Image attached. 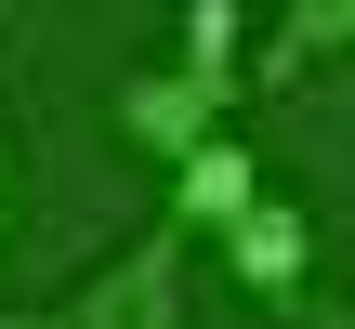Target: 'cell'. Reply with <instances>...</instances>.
Here are the masks:
<instances>
[{
	"instance_id": "2",
	"label": "cell",
	"mask_w": 355,
	"mask_h": 329,
	"mask_svg": "<svg viewBox=\"0 0 355 329\" xmlns=\"http://www.w3.org/2000/svg\"><path fill=\"white\" fill-rule=\"evenodd\" d=\"M184 251H198V224H145L132 251H105L66 303H40V317H0V329H184Z\"/></svg>"
},
{
	"instance_id": "5",
	"label": "cell",
	"mask_w": 355,
	"mask_h": 329,
	"mask_svg": "<svg viewBox=\"0 0 355 329\" xmlns=\"http://www.w3.org/2000/svg\"><path fill=\"white\" fill-rule=\"evenodd\" d=\"M343 53H355V0H277L263 92H290V79H316V66H343Z\"/></svg>"
},
{
	"instance_id": "1",
	"label": "cell",
	"mask_w": 355,
	"mask_h": 329,
	"mask_svg": "<svg viewBox=\"0 0 355 329\" xmlns=\"http://www.w3.org/2000/svg\"><path fill=\"white\" fill-rule=\"evenodd\" d=\"M224 106H237V0H184V66L119 79V132L145 158H184L224 132Z\"/></svg>"
},
{
	"instance_id": "6",
	"label": "cell",
	"mask_w": 355,
	"mask_h": 329,
	"mask_svg": "<svg viewBox=\"0 0 355 329\" xmlns=\"http://www.w3.org/2000/svg\"><path fill=\"white\" fill-rule=\"evenodd\" d=\"M303 329H355V303H303Z\"/></svg>"
},
{
	"instance_id": "7",
	"label": "cell",
	"mask_w": 355,
	"mask_h": 329,
	"mask_svg": "<svg viewBox=\"0 0 355 329\" xmlns=\"http://www.w3.org/2000/svg\"><path fill=\"white\" fill-rule=\"evenodd\" d=\"M0 211H13V145H0Z\"/></svg>"
},
{
	"instance_id": "3",
	"label": "cell",
	"mask_w": 355,
	"mask_h": 329,
	"mask_svg": "<svg viewBox=\"0 0 355 329\" xmlns=\"http://www.w3.org/2000/svg\"><path fill=\"white\" fill-rule=\"evenodd\" d=\"M211 237H224L237 290H263L277 317H303V303H316V237H303V211H290L277 185H250V198H237V211H224Z\"/></svg>"
},
{
	"instance_id": "4",
	"label": "cell",
	"mask_w": 355,
	"mask_h": 329,
	"mask_svg": "<svg viewBox=\"0 0 355 329\" xmlns=\"http://www.w3.org/2000/svg\"><path fill=\"white\" fill-rule=\"evenodd\" d=\"M250 185H263V158H250L237 132H211V145H184V158H171V224H198V237H211Z\"/></svg>"
}]
</instances>
